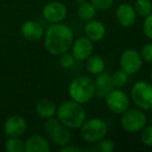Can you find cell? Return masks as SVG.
I'll return each instance as SVG.
<instances>
[{
    "mask_svg": "<svg viewBox=\"0 0 152 152\" xmlns=\"http://www.w3.org/2000/svg\"><path fill=\"white\" fill-rule=\"evenodd\" d=\"M27 130V121L19 115H14L5 120L3 124V131L9 137H21Z\"/></svg>",
    "mask_w": 152,
    "mask_h": 152,
    "instance_id": "obj_11",
    "label": "cell"
},
{
    "mask_svg": "<svg viewBox=\"0 0 152 152\" xmlns=\"http://www.w3.org/2000/svg\"><path fill=\"white\" fill-rule=\"evenodd\" d=\"M140 140L145 147L152 148V124L146 125L140 131Z\"/></svg>",
    "mask_w": 152,
    "mask_h": 152,
    "instance_id": "obj_25",
    "label": "cell"
},
{
    "mask_svg": "<svg viewBox=\"0 0 152 152\" xmlns=\"http://www.w3.org/2000/svg\"><path fill=\"white\" fill-rule=\"evenodd\" d=\"M120 119V125L124 131L128 133L140 132L147 125L148 118L145 114V110L140 108H128L123 113Z\"/></svg>",
    "mask_w": 152,
    "mask_h": 152,
    "instance_id": "obj_6",
    "label": "cell"
},
{
    "mask_svg": "<svg viewBox=\"0 0 152 152\" xmlns=\"http://www.w3.org/2000/svg\"><path fill=\"white\" fill-rule=\"evenodd\" d=\"M104 99L107 108L115 115H122L130 107V97L122 89H113Z\"/></svg>",
    "mask_w": 152,
    "mask_h": 152,
    "instance_id": "obj_7",
    "label": "cell"
},
{
    "mask_svg": "<svg viewBox=\"0 0 152 152\" xmlns=\"http://www.w3.org/2000/svg\"><path fill=\"white\" fill-rule=\"evenodd\" d=\"M68 94L71 100L80 104H87L95 97V83L92 77L88 75L76 76L70 81Z\"/></svg>",
    "mask_w": 152,
    "mask_h": 152,
    "instance_id": "obj_3",
    "label": "cell"
},
{
    "mask_svg": "<svg viewBox=\"0 0 152 152\" xmlns=\"http://www.w3.org/2000/svg\"><path fill=\"white\" fill-rule=\"evenodd\" d=\"M80 137L86 143L95 144L104 139L107 134L108 125L105 120L101 118H90L80 126Z\"/></svg>",
    "mask_w": 152,
    "mask_h": 152,
    "instance_id": "obj_4",
    "label": "cell"
},
{
    "mask_svg": "<svg viewBox=\"0 0 152 152\" xmlns=\"http://www.w3.org/2000/svg\"><path fill=\"white\" fill-rule=\"evenodd\" d=\"M55 117L69 129H79L87 119V113L83 104L70 99L57 105Z\"/></svg>",
    "mask_w": 152,
    "mask_h": 152,
    "instance_id": "obj_2",
    "label": "cell"
},
{
    "mask_svg": "<svg viewBox=\"0 0 152 152\" xmlns=\"http://www.w3.org/2000/svg\"><path fill=\"white\" fill-rule=\"evenodd\" d=\"M94 147L92 148V151L97 152H113L115 150V143L110 139H102L99 142L94 144Z\"/></svg>",
    "mask_w": 152,
    "mask_h": 152,
    "instance_id": "obj_24",
    "label": "cell"
},
{
    "mask_svg": "<svg viewBox=\"0 0 152 152\" xmlns=\"http://www.w3.org/2000/svg\"><path fill=\"white\" fill-rule=\"evenodd\" d=\"M61 152H83V151H87V150L83 149V148L78 147V146L76 145H68L64 146V147H61Z\"/></svg>",
    "mask_w": 152,
    "mask_h": 152,
    "instance_id": "obj_31",
    "label": "cell"
},
{
    "mask_svg": "<svg viewBox=\"0 0 152 152\" xmlns=\"http://www.w3.org/2000/svg\"><path fill=\"white\" fill-rule=\"evenodd\" d=\"M97 15V10L93 7L90 1H85L83 3L78 4L77 9V16L83 22H88L92 19H95Z\"/></svg>",
    "mask_w": 152,
    "mask_h": 152,
    "instance_id": "obj_20",
    "label": "cell"
},
{
    "mask_svg": "<svg viewBox=\"0 0 152 152\" xmlns=\"http://www.w3.org/2000/svg\"><path fill=\"white\" fill-rule=\"evenodd\" d=\"M59 124H61V122H59L58 119H57L56 117H52V118L46 119V120H45V123H44V131L47 133V134H49V133H50L54 128H56Z\"/></svg>",
    "mask_w": 152,
    "mask_h": 152,
    "instance_id": "obj_30",
    "label": "cell"
},
{
    "mask_svg": "<svg viewBox=\"0 0 152 152\" xmlns=\"http://www.w3.org/2000/svg\"><path fill=\"white\" fill-rule=\"evenodd\" d=\"M142 28H143V32L146 38L152 41V13L144 18Z\"/></svg>",
    "mask_w": 152,
    "mask_h": 152,
    "instance_id": "obj_29",
    "label": "cell"
},
{
    "mask_svg": "<svg viewBox=\"0 0 152 152\" xmlns=\"http://www.w3.org/2000/svg\"><path fill=\"white\" fill-rule=\"evenodd\" d=\"M137 13L134 11V7L130 3H121L117 7L115 11V18L116 21L120 24L122 27L128 28L131 27L137 21Z\"/></svg>",
    "mask_w": 152,
    "mask_h": 152,
    "instance_id": "obj_12",
    "label": "cell"
},
{
    "mask_svg": "<svg viewBox=\"0 0 152 152\" xmlns=\"http://www.w3.org/2000/svg\"><path fill=\"white\" fill-rule=\"evenodd\" d=\"M150 83H152V68H151V71H150Z\"/></svg>",
    "mask_w": 152,
    "mask_h": 152,
    "instance_id": "obj_32",
    "label": "cell"
},
{
    "mask_svg": "<svg viewBox=\"0 0 152 152\" xmlns=\"http://www.w3.org/2000/svg\"><path fill=\"white\" fill-rule=\"evenodd\" d=\"M106 34V27L101 21L97 19H92L86 22L85 36L92 42H100Z\"/></svg>",
    "mask_w": 152,
    "mask_h": 152,
    "instance_id": "obj_14",
    "label": "cell"
},
{
    "mask_svg": "<svg viewBox=\"0 0 152 152\" xmlns=\"http://www.w3.org/2000/svg\"><path fill=\"white\" fill-rule=\"evenodd\" d=\"M20 32L25 40L34 42V41H39L43 39L45 30L44 27L39 22L34 21V20H28L21 25Z\"/></svg>",
    "mask_w": 152,
    "mask_h": 152,
    "instance_id": "obj_13",
    "label": "cell"
},
{
    "mask_svg": "<svg viewBox=\"0 0 152 152\" xmlns=\"http://www.w3.org/2000/svg\"><path fill=\"white\" fill-rule=\"evenodd\" d=\"M143 58L141 56L140 51L133 48L125 49L120 55L119 65L121 70L127 73L128 75H133L141 71L143 67Z\"/></svg>",
    "mask_w": 152,
    "mask_h": 152,
    "instance_id": "obj_8",
    "label": "cell"
},
{
    "mask_svg": "<svg viewBox=\"0 0 152 152\" xmlns=\"http://www.w3.org/2000/svg\"><path fill=\"white\" fill-rule=\"evenodd\" d=\"M44 47L51 55L59 56L71 49L74 34L69 25L61 23L50 24L44 34Z\"/></svg>",
    "mask_w": 152,
    "mask_h": 152,
    "instance_id": "obj_1",
    "label": "cell"
},
{
    "mask_svg": "<svg viewBox=\"0 0 152 152\" xmlns=\"http://www.w3.org/2000/svg\"><path fill=\"white\" fill-rule=\"evenodd\" d=\"M94 52V42L87 37H80L73 41L71 46V54L76 61H85Z\"/></svg>",
    "mask_w": 152,
    "mask_h": 152,
    "instance_id": "obj_10",
    "label": "cell"
},
{
    "mask_svg": "<svg viewBox=\"0 0 152 152\" xmlns=\"http://www.w3.org/2000/svg\"><path fill=\"white\" fill-rule=\"evenodd\" d=\"M70 130L71 129H69L68 127L59 124L48 135L53 144L59 146V147H64V146L70 144V142L72 141V133Z\"/></svg>",
    "mask_w": 152,
    "mask_h": 152,
    "instance_id": "obj_18",
    "label": "cell"
},
{
    "mask_svg": "<svg viewBox=\"0 0 152 152\" xmlns=\"http://www.w3.org/2000/svg\"><path fill=\"white\" fill-rule=\"evenodd\" d=\"M90 2L97 10V12H106L114 5V0H90Z\"/></svg>",
    "mask_w": 152,
    "mask_h": 152,
    "instance_id": "obj_26",
    "label": "cell"
},
{
    "mask_svg": "<svg viewBox=\"0 0 152 152\" xmlns=\"http://www.w3.org/2000/svg\"><path fill=\"white\" fill-rule=\"evenodd\" d=\"M130 100L137 108L142 110H152V83L139 80L130 89Z\"/></svg>",
    "mask_w": 152,
    "mask_h": 152,
    "instance_id": "obj_5",
    "label": "cell"
},
{
    "mask_svg": "<svg viewBox=\"0 0 152 152\" xmlns=\"http://www.w3.org/2000/svg\"><path fill=\"white\" fill-rule=\"evenodd\" d=\"M68 15V9L61 1H50L42 11V16L50 24L61 23L66 20Z\"/></svg>",
    "mask_w": 152,
    "mask_h": 152,
    "instance_id": "obj_9",
    "label": "cell"
},
{
    "mask_svg": "<svg viewBox=\"0 0 152 152\" xmlns=\"http://www.w3.org/2000/svg\"><path fill=\"white\" fill-rule=\"evenodd\" d=\"M5 151L7 152H24L25 142L20 137H11L5 142Z\"/></svg>",
    "mask_w": 152,
    "mask_h": 152,
    "instance_id": "obj_22",
    "label": "cell"
},
{
    "mask_svg": "<svg viewBox=\"0 0 152 152\" xmlns=\"http://www.w3.org/2000/svg\"><path fill=\"white\" fill-rule=\"evenodd\" d=\"M133 7L137 16L145 18L152 13V1L151 0H135L133 3Z\"/></svg>",
    "mask_w": 152,
    "mask_h": 152,
    "instance_id": "obj_21",
    "label": "cell"
},
{
    "mask_svg": "<svg viewBox=\"0 0 152 152\" xmlns=\"http://www.w3.org/2000/svg\"><path fill=\"white\" fill-rule=\"evenodd\" d=\"M94 83H95L96 90L95 96L98 98H105V96L113 89H115L112 81V74L107 73V72L103 71L98 75H96Z\"/></svg>",
    "mask_w": 152,
    "mask_h": 152,
    "instance_id": "obj_15",
    "label": "cell"
},
{
    "mask_svg": "<svg viewBox=\"0 0 152 152\" xmlns=\"http://www.w3.org/2000/svg\"><path fill=\"white\" fill-rule=\"evenodd\" d=\"M141 56L145 63L151 64L152 65V42L146 43L143 47H142L141 51Z\"/></svg>",
    "mask_w": 152,
    "mask_h": 152,
    "instance_id": "obj_28",
    "label": "cell"
},
{
    "mask_svg": "<svg viewBox=\"0 0 152 152\" xmlns=\"http://www.w3.org/2000/svg\"><path fill=\"white\" fill-rule=\"evenodd\" d=\"M75 61H76L73 57V55L68 52L63 53V54L59 55V65H61V67L64 68V69L72 68L74 66V64H75Z\"/></svg>",
    "mask_w": 152,
    "mask_h": 152,
    "instance_id": "obj_27",
    "label": "cell"
},
{
    "mask_svg": "<svg viewBox=\"0 0 152 152\" xmlns=\"http://www.w3.org/2000/svg\"><path fill=\"white\" fill-rule=\"evenodd\" d=\"M50 150L48 140L40 134H32L25 141V152H49Z\"/></svg>",
    "mask_w": 152,
    "mask_h": 152,
    "instance_id": "obj_16",
    "label": "cell"
},
{
    "mask_svg": "<svg viewBox=\"0 0 152 152\" xmlns=\"http://www.w3.org/2000/svg\"><path fill=\"white\" fill-rule=\"evenodd\" d=\"M85 61L87 71L93 76L98 75L105 69V61H104L103 57H101L100 55L92 54Z\"/></svg>",
    "mask_w": 152,
    "mask_h": 152,
    "instance_id": "obj_19",
    "label": "cell"
},
{
    "mask_svg": "<svg viewBox=\"0 0 152 152\" xmlns=\"http://www.w3.org/2000/svg\"><path fill=\"white\" fill-rule=\"evenodd\" d=\"M57 110V105L53 100L48 98L40 99L36 104V113L41 119H49L55 117Z\"/></svg>",
    "mask_w": 152,
    "mask_h": 152,
    "instance_id": "obj_17",
    "label": "cell"
},
{
    "mask_svg": "<svg viewBox=\"0 0 152 152\" xmlns=\"http://www.w3.org/2000/svg\"><path fill=\"white\" fill-rule=\"evenodd\" d=\"M128 74L125 73L123 70H118V71H115L112 74V81L114 88L116 89H122L126 86L127 81H128Z\"/></svg>",
    "mask_w": 152,
    "mask_h": 152,
    "instance_id": "obj_23",
    "label": "cell"
}]
</instances>
